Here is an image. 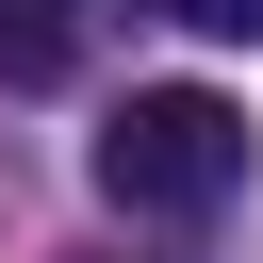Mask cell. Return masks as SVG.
<instances>
[{"label":"cell","instance_id":"3957f363","mask_svg":"<svg viewBox=\"0 0 263 263\" xmlns=\"http://www.w3.org/2000/svg\"><path fill=\"white\" fill-rule=\"evenodd\" d=\"M164 16H197V33H263V0H164Z\"/></svg>","mask_w":263,"mask_h":263},{"label":"cell","instance_id":"7a4b0ae2","mask_svg":"<svg viewBox=\"0 0 263 263\" xmlns=\"http://www.w3.org/2000/svg\"><path fill=\"white\" fill-rule=\"evenodd\" d=\"M82 66V0H0V82L33 99V82H66Z\"/></svg>","mask_w":263,"mask_h":263},{"label":"cell","instance_id":"6da1fadb","mask_svg":"<svg viewBox=\"0 0 263 263\" xmlns=\"http://www.w3.org/2000/svg\"><path fill=\"white\" fill-rule=\"evenodd\" d=\"M99 197L115 214H230L247 197V115L214 82H132L99 115Z\"/></svg>","mask_w":263,"mask_h":263}]
</instances>
